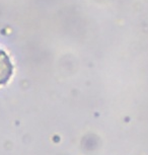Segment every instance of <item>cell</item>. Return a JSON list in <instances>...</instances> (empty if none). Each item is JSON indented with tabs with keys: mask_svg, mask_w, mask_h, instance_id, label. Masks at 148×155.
<instances>
[{
	"mask_svg": "<svg viewBox=\"0 0 148 155\" xmlns=\"http://www.w3.org/2000/svg\"><path fill=\"white\" fill-rule=\"evenodd\" d=\"M13 72V66L9 57L4 51L0 50V85H3L10 79Z\"/></svg>",
	"mask_w": 148,
	"mask_h": 155,
	"instance_id": "6da1fadb",
	"label": "cell"
}]
</instances>
